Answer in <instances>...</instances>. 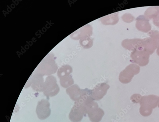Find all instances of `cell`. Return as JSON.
<instances>
[{
  "label": "cell",
  "instance_id": "obj_10",
  "mask_svg": "<svg viewBox=\"0 0 159 122\" xmlns=\"http://www.w3.org/2000/svg\"><path fill=\"white\" fill-rule=\"evenodd\" d=\"M92 34V28L89 24L86 25L72 33L71 37L73 39H81L86 37H90Z\"/></svg>",
  "mask_w": 159,
  "mask_h": 122
},
{
  "label": "cell",
  "instance_id": "obj_7",
  "mask_svg": "<svg viewBox=\"0 0 159 122\" xmlns=\"http://www.w3.org/2000/svg\"><path fill=\"white\" fill-rule=\"evenodd\" d=\"M110 88V85L105 83L98 84L93 89L91 90V96L94 101L102 99L107 94Z\"/></svg>",
  "mask_w": 159,
  "mask_h": 122
},
{
  "label": "cell",
  "instance_id": "obj_8",
  "mask_svg": "<svg viewBox=\"0 0 159 122\" xmlns=\"http://www.w3.org/2000/svg\"><path fill=\"white\" fill-rule=\"evenodd\" d=\"M87 114L92 122H100L104 115V112L99 107L97 103L88 110Z\"/></svg>",
  "mask_w": 159,
  "mask_h": 122
},
{
  "label": "cell",
  "instance_id": "obj_6",
  "mask_svg": "<svg viewBox=\"0 0 159 122\" xmlns=\"http://www.w3.org/2000/svg\"><path fill=\"white\" fill-rule=\"evenodd\" d=\"M50 106V104L46 99H43L39 102L36 112L39 119L43 120L49 117L51 113Z\"/></svg>",
  "mask_w": 159,
  "mask_h": 122
},
{
  "label": "cell",
  "instance_id": "obj_1",
  "mask_svg": "<svg viewBox=\"0 0 159 122\" xmlns=\"http://www.w3.org/2000/svg\"><path fill=\"white\" fill-rule=\"evenodd\" d=\"M158 100V97L154 95L142 97L140 102V114L144 116L150 115L153 109L157 107Z\"/></svg>",
  "mask_w": 159,
  "mask_h": 122
},
{
  "label": "cell",
  "instance_id": "obj_13",
  "mask_svg": "<svg viewBox=\"0 0 159 122\" xmlns=\"http://www.w3.org/2000/svg\"><path fill=\"white\" fill-rule=\"evenodd\" d=\"M72 72V67L69 65L66 64L60 68L58 71L57 75L60 79L62 77L70 75Z\"/></svg>",
  "mask_w": 159,
  "mask_h": 122
},
{
  "label": "cell",
  "instance_id": "obj_16",
  "mask_svg": "<svg viewBox=\"0 0 159 122\" xmlns=\"http://www.w3.org/2000/svg\"><path fill=\"white\" fill-rule=\"evenodd\" d=\"M142 97L139 94H134L131 97L130 99L132 102L134 103H138L140 102Z\"/></svg>",
  "mask_w": 159,
  "mask_h": 122
},
{
  "label": "cell",
  "instance_id": "obj_14",
  "mask_svg": "<svg viewBox=\"0 0 159 122\" xmlns=\"http://www.w3.org/2000/svg\"><path fill=\"white\" fill-rule=\"evenodd\" d=\"M61 86L64 88H67L74 83V80L72 75L64 76L60 79Z\"/></svg>",
  "mask_w": 159,
  "mask_h": 122
},
{
  "label": "cell",
  "instance_id": "obj_11",
  "mask_svg": "<svg viewBox=\"0 0 159 122\" xmlns=\"http://www.w3.org/2000/svg\"><path fill=\"white\" fill-rule=\"evenodd\" d=\"M66 92L71 99L75 102L81 98L83 89H81L77 85L75 84L66 89Z\"/></svg>",
  "mask_w": 159,
  "mask_h": 122
},
{
  "label": "cell",
  "instance_id": "obj_3",
  "mask_svg": "<svg viewBox=\"0 0 159 122\" xmlns=\"http://www.w3.org/2000/svg\"><path fill=\"white\" fill-rule=\"evenodd\" d=\"M140 70V67L137 65L130 64L120 72L119 76V80L123 84L129 83L134 75L139 73Z\"/></svg>",
  "mask_w": 159,
  "mask_h": 122
},
{
  "label": "cell",
  "instance_id": "obj_17",
  "mask_svg": "<svg viewBox=\"0 0 159 122\" xmlns=\"http://www.w3.org/2000/svg\"><path fill=\"white\" fill-rule=\"evenodd\" d=\"M158 106L159 107V98H158Z\"/></svg>",
  "mask_w": 159,
  "mask_h": 122
},
{
  "label": "cell",
  "instance_id": "obj_12",
  "mask_svg": "<svg viewBox=\"0 0 159 122\" xmlns=\"http://www.w3.org/2000/svg\"><path fill=\"white\" fill-rule=\"evenodd\" d=\"M118 13H115L102 18L101 20L102 24L105 25L114 24L119 21Z\"/></svg>",
  "mask_w": 159,
  "mask_h": 122
},
{
  "label": "cell",
  "instance_id": "obj_15",
  "mask_svg": "<svg viewBox=\"0 0 159 122\" xmlns=\"http://www.w3.org/2000/svg\"><path fill=\"white\" fill-rule=\"evenodd\" d=\"M79 43L83 48L89 49L93 45V39L90 37H86L81 39L80 40Z\"/></svg>",
  "mask_w": 159,
  "mask_h": 122
},
{
  "label": "cell",
  "instance_id": "obj_4",
  "mask_svg": "<svg viewBox=\"0 0 159 122\" xmlns=\"http://www.w3.org/2000/svg\"><path fill=\"white\" fill-rule=\"evenodd\" d=\"M57 67L52 59H47L44 60L38 67L35 72L44 76H49L57 72Z\"/></svg>",
  "mask_w": 159,
  "mask_h": 122
},
{
  "label": "cell",
  "instance_id": "obj_5",
  "mask_svg": "<svg viewBox=\"0 0 159 122\" xmlns=\"http://www.w3.org/2000/svg\"><path fill=\"white\" fill-rule=\"evenodd\" d=\"M86 114L87 110L84 105L75 101L70 113L69 118L73 122H80Z\"/></svg>",
  "mask_w": 159,
  "mask_h": 122
},
{
  "label": "cell",
  "instance_id": "obj_2",
  "mask_svg": "<svg viewBox=\"0 0 159 122\" xmlns=\"http://www.w3.org/2000/svg\"><path fill=\"white\" fill-rule=\"evenodd\" d=\"M60 90L56 78L51 75L47 77L43 91L44 96L48 98L54 97L58 94Z\"/></svg>",
  "mask_w": 159,
  "mask_h": 122
},
{
  "label": "cell",
  "instance_id": "obj_9",
  "mask_svg": "<svg viewBox=\"0 0 159 122\" xmlns=\"http://www.w3.org/2000/svg\"><path fill=\"white\" fill-rule=\"evenodd\" d=\"M44 82L43 76L35 72L30 80V84L34 90L43 92Z\"/></svg>",
  "mask_w": 159,
  "mask_h": 122
}]
</instances>
